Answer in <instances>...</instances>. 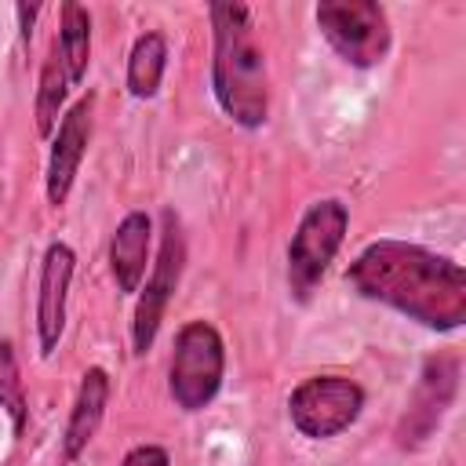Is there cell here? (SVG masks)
Segmentation results:
<instances>
[{
  "instance_id": "14",
  "label": "cell",
  "mask_w": 466,
  "mask_h": 466,
  "mask_svg": "<svg viewBox=\"0 0 466 466\" xmlns=\"http://www.w3.org/2000/svg\"><path fill=\"white\" fill-rule=\"evenodd\" d=\"M69 73H66V62L58 55V44H51L44 66H40V80H36V102H33V116H36V135L40 138H51L55 127H58V113L66 106V95H69Z\"/></svg>"
},
{
  "instance_id": "11",
  "label": "cell",
  "mask_w": 466,
  "mask_h": 466,
  "mask_svg": "<svg viewBox=\"0 0 466 466\" xmlns=\"http://www.w3.org/2000/svg\"><path fill=\"white\" fill-rule=\"evenodd\" d=\"M109 371L106 368H87L80 375V386H76V397H73V408H69V422H66V433H62V455L66 462H73L76 455L87 451V444L95 441L102 419H106V404H109Z\"/></svg>"
},
{
  "instance_id": "10",
  "label": "cell",
  "mask_w": 466,
  "mask_h": 466,
  "mask_svg": "<svg viewBox=\"0 0 466 466\" xmlns=\"http://www.w3.org/2000/svg\"><path fill=\"white\" fill-rule=\"evenodd\" d=\"M73 269H76V255L66 240L47 244L44 258H40V291H36V342L40 353L51 357L62 342L66 331V302H69V284H73Z\"/></svg>"
},
{
  "instance_id": "3",
  "label": "cell",
  "mask_w": 466,
  "mask_h": 466,
  "mask_svg": "<svg viewBox=\"0 0 466 466\" xmlns=\"http://www.w3.org/2000/svg\"><path fill=\"white\" fill-rule=\"evenodd\" d=\"M346 229H350V208L339 197L313 200L302 211L291 240H288V291L295 302L313 299L331 258L339 255V248L346 240Z\"/></svg>"
},
{
  "instance_id": "2",
  "label": "cell",
  "mask_w": 466,
  "mask_h": 466,
  "mask_svg": "<svg viewBox=\"0 0 466 466\" xmlns=\"http://www.w3.org/2000/svg\"><path fill=\"white\" fill-rule=\"evenodd\" d=\"M211 95L237 127H262L269 116V69L255 40L248 4H211Z\"/></svg>"
},
{
  "instance_id": "13",
  "label": "cell",
  "mask_w": 466,
  "mask_h": 466,
  "mask_svg": "<svg viewBox=\"0 0 466 466\" xmlns=\"http://www.w3.org/2000/svg\"><path fill=\"white\" fill-rule=\"evenodd\" d=\"M164 69H167V40L160 33H142L127 55V76H124L127 95L142 102L153 98L160 91Z\"/></svg>"
},
{
  "instance_id": "16",
  "label": "cell",
  "mask_w": 466,
  "mask_h": 466,
  "mask_svg": "<svg viewBox=\"0 0 466 466\" xmlns=\"http://www.w3.org/2000/svg\"><path fill=\"white\" fill-rule=\"evenodd\" d=\"M0 408L11 415L15 437H22L25 433V422H29V404H25V386H22L15 346L7 339H0Z\"/></svg>"
},
{
  "instance_id": "5",
  "label": "cell",
  "mask_w": 466,
  "mask_h": 466,
  "mask_svg": "<svg viewBox=\"0 0 466 466\" xmlns=\"http://www.w3.org/2000/svg\"><path fill=\"white\" fill-rule=\"evenodd\" d=\"M320 36L331 44V51L350 62L353 69H371L386 62L393 33L386 7L375 0H320L313 11Z\"/></svg>"
},
{
  "instance_id": "9",
  "label": "cell",
  "mask_w": 466,
  "mask_h": 466,
  "mask_svg": "<svg viewBox=\"0 0 466 466\" xmlns=\"http://www.w3.org/2000/svg\"><path fill=\"white\" fill-rule=\"evenodd\" d=\"M91 113H95V98L84 95L76 106H69L51 135V153H47V175H44V189H47V204L62 208L73 182H76V171H80V160L87 153V142H91Z\"/></svg>"
},
{
  "instance_id": "8",
  "label": "cell",
  "mask_w": 466,
  "mask_h": 466,
  "mask_svg": "<svg viewBox=\"0 0 466 466\" xmlns=\"http://www.w3.org/2000/svg\"><path fill=\"white\" fill-rule=\"evenodd\" d=\"M455 390H459V360L448 357V353L426 357V364L419 371V382L408 397V408L397 422V444L400 448L426 444L433 437V430L441 426L444 411L451 408Z\"/></svg>"
},
{
  "instance_id": "6",
  "label": "cell",
  "mask_w": 466,
  "mask_h": 466,
  "mask_svg": "<svg viewBox=\"0 0 466 466\" xmlns=\"http://www.w3.org/2000/svg\"><path fill=\"white\" fill-rule=\"evenodd\" d=\"M364 411V390L350 375H309L288 397L291 426L309 441H328L350 430Z\"/></svg>"
},
{
  "instance_id": "4",
  "label": "cell",
  "mask_w": 466,
  "mask_h": 466,
  "mask_svg": "<svg viewBox=\"0 0 466 466\" xmlns=\"http://www.w3.org/2000/svg\"><path fill=\"white\" fill-rule=\"evenodd\" d=\"M226 375V342L211 320H189L178 328L167 368V393L182 411H204Z\"/></svg>"
},
{
  "instance_id": "18",
  "label": "cell",
  "mask_w": 466,
  "mask_h": 466,
  "mask_svg": "<svg viewBox=\"0 0 466 466\" xmlns=\"http://www.w3.org/2000/svg\"><path fill=\"white\" fill-rule=\"evenodd\" d=\"M15 15H18V33H22V40L29 44V36H33V22H36L40 7H36V4H33V7H29V4H18Z\"/></svg>"
},
{
  "instance_id": "7",
  "label": "cell",
  "mask_w": 466,
  "mask_h": 466,
  "mask_svg": "<svg viewBox=\"0 0 466 466\" xmlns=\"http://www.w3.org/2000/svg\"><path fill=\"white\" fill-rule=\"evenodd\" d=\"M160 226H164L160 229V251H157V262L149 269V280L138 288V306L131 317V353L135 357L153 350L160 320H164L167 302L182 280V262H186V237H182L178 215L171 208L160 215Z\"/></svg>"
},
{
  "instance_id": "17",
  "label": "cell",
  "mask_w": 466,
  "mask_h": 466,
  "mask_svg": "<svg viewBox=\"0 0 466 466\" xmlns=\"http://www.w3.org/2000/svg\"><path fill=\"white\" fill-rule=\"evenodd\" d=\"M120 466H171V455L160 448V444H138L124 455Z\"/></svg>"
},
{
  "instance_id": "12",
  "label": "cell",
  "mask_w": 466,
  "mask_h": 466,
  "mask_svg": "<svg viewBox=\"0 0 466 466\" xmlns=\"http://www.w3.org/2000/svg\"><path fill=\"white\" fill-rule=\"evenodd\" d=\"M149 237H153V222L146 211H127L116 222L109 237V273L120 295H135L142 288L149 266Z\"/></svg>"
},
{
  "instance_id": "15",
  "label": "cell",
  "mask_w": 466,
  "mask_h": 466,
  "mask_svg": "<svg viewBox=\"0 0 466 466\" xmlns=\"http://www.w3.org/2000/svg\"><path fill=\"white\" fill-rule=\"evenodd\" d=\"M55 44H58V55L66 62L69 84L76 87L91 66V15H87V7H80L73 0L62 4V25H58Z\"/></svg>"
},
{
  "instance_id": "1",
  "label": "cell",
  "mask_w": 466,
  "mask_h": 466,
  "mask_svg": "<svg viewBox=\"0 0 466 466\" xmlns=\"http://www.w3.org/2000/svg\"><path fill=\"white\" fill-rule=\"evenodd\" d=\"M346 284L360 299L382 302L430 331H455L466 320V269L408 240H371L360 248Z\"/></svg>"
}]
</instances>
